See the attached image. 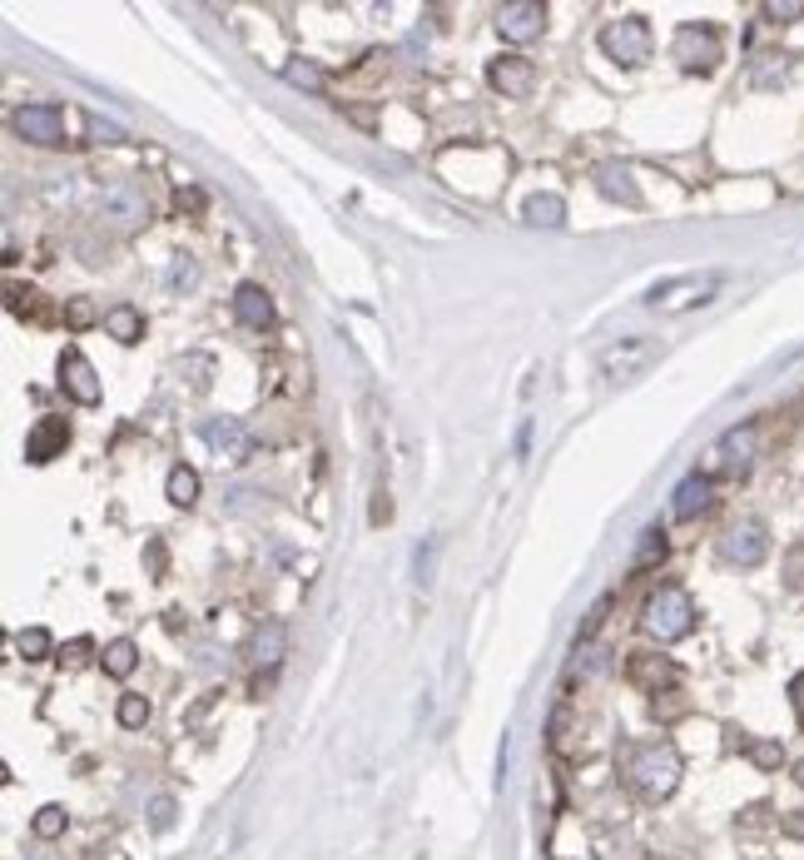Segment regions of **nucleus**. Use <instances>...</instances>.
<instances>
[{
    "label": "nucleus",
    "mask_w": 804,
    "mask_h": 860,
    "mask_svg": "<svg viewBox=\"0 0 804 860\" xmlns=\"http://www.w3.org/2000/svg\"><path fill=\"white\" fill-rule=\"evenodd\" d=\"M680 751L671 746V741H645V746H631V756H625V776H631V786L641 790L645 800H665L675 786H680Z\"/></svg>",
    "instance_id": "1"
},
{
    "label": "nucleus",
    "mask_w": 804,
    "mask_h": 860,
    "mask_svg": "<svg viewBox=\"0 0 804 860\" xmlns=\"http://www.w3.org/2000/svg\"><path fill=\"white\" fill-rule=\"evenodd\" d=\"M641 627L655 641H680L695 627V602L685 587H655L641 607Z\"/></svg>",
    "instance_id": "2"
},
{
    "label": "nucleus",
    "mask_w": 804,
    "mask_h": 860,
    "mask_svg": "<svg viewBox=\"0 0 804 860\" xmlns=\"http://www.w3.org/2000/svg\"><path fill=\"white\" fill-rule=\"evenodd\" d=\"M720 294V274H685V279H665L651 289V309L655 314H685L700 309Z\"/></svg>",
    "instance_id": "3"
},
{
    "label": "nucleus",
    "mask_w": 804,
    "mask_h": 860,
    "mask_svg": "<svg viewBox=\"0 0 804 860\" xmlns=\"http://www.w3.org/2000/svg\"><path fill=\"white\" fill-rule=\"evenodd\" d=\"M651 25H645V15H621V21H611L601 31V51L611 55L615 65H645L651 61Z\"/></svg>",
    "instance_id": "4"
},
{
    "label": "nucleus",
    "mask_w": 804,
    "mask_h": 860,
    "mask_svg": "<svg viewBox=\"0 0 804 860\" xmlns=\"http://www.w3.org/2000/svg\"><path fill=\"white\" fill-rule=\"evenodd\" d=\"M10 125H15L20 140L40 145V150H55V145H65V115H60L55 105H20V110L10 115Z\"/></svg>",
    "instance_id": "5"
},
{
    "label": "nucleus",
    "mask_w": 804,
    "mask_h": 860,
    "mask_svg": "<svg viewBox=\"0 0 804 860\" xmlns=\"http://www.w3.org/2000/svg\"><path fill=\"white\" fill-rule=\"evenodd\" d=\"M655 353H661L655 339H621L601 353V373L611 383H631V379H641V369H651Z\"/></svg>",
    "instance_id": "6"
},
{
    "label": "nucleus",
    "mask_w": 804,
    "mask_h": 860,
    "mask_svg": "<svg viewBox=\"0 0 804 860\" xmlns=\"http://www.w3.org/2000/svg\"><path fill=\"white\" fill-rule=\"evenodd\" d=\"M750 463H754V428H730L705 453V478H715V473L740 478V473H750Z\"/></svg>",
    "instance_id": "7"
},
{
    "label": "nucleus",
    "mask_w": 804,
    "mask_h": 860,
    "mask_svg": "<svg viewBox=\"0 0 804 860\" xmlns=\"http://www.w3.org/2000/svg\"><path fill=\"white\" fill-rule=\"evenodd\" d=\"M671 55L685 65V71H710L720 61V35L710 25H680L671 41Z\"/></svg>",
    "instance_id": "8"
},
{
    "label": "nucleus",
    "mask_w": 804,
    "mask_h": 860,
    "mask_svg": "<svg viewBox=\"0 0 804 860\" xmlns=\"http://www.w3.org/2000/svg\"><path fill=\"white\" fill-rule=\"evenodd\" d=\"M764 552H770V532H764V522H735V528L720 538V558L735 562V567H760Z\"/></svg>",
    "instance_id": "9"
},
{
    "label": "nucleus",
    "mask_w": 804,
    "mask_h": 860,
    "mask_svg": "<svg viewBox=\"0 0 804 860\" xmlns=\"http://www.w3.org/2000/svg\"><path fill=\"white\" fill-rule=\"evenodd\" d=\"M204 443L218 453V463H248L254 458V433H248L238 418H224V413L204 423Z\"/></svg>",
    "instance_id": "10"
},
{
    "label": "nucleus",
    "mask_w": 804,
    "mask_h": 860,
    "mask_svg": "<svg viewBox=\"0 0 804 860\" xmlns=\"http://www.w3.org/2000/svg\"><path fill=\"white\" fill-rule=\"evenodd\" d=\"M542 25H546V6H542V0H506L502 11H496V31H502L512 45L536 41Z\"/></svg>",
    "instance_id": "11"
},
{
    "label": "nucleus",
    "mask_w": 804,
    "mask_h": 860,
    "mask_svg": "<svg viewBox=\"0 0 804 860\" xmlns=\"http://www.w3.org/2000/svg\"><path fill=\"white\" fill-rule=\"evenodd\" d=\"M60 389H65L75 403H85V408H95V403H99V373H95V363H89L79 349L60 353Z\"/></svg>",
    "instance_id": "12"
},
{
    "label": "nucleus",
    "mask_w": 804,
    "mask_h": 860,
    "mask_svg": "<svg viewBox=\"0 0 804 860\" xmlns=\"http://www.w3.org/2000/svg\"><path fill=\"white\" fill-rule=\"evenodd\" d=\"M486 81H492L502 95H512V100H526L532 85H536V65L526 61V55H502V61L486 65Z\"/></svg>",
    "instance_id": "13"
},
{
    "label": "nucleus",
    "mask_w": 804,
    "mask_h": 860,
    "mask_svg": "<svg viewBox=\"0 0 804 860\" xmlns=\"http://www.w3.org/2000/svg\"><path fill=\"white\" fill-rule=\"evenodd\" d=\"M69 443V423L65 418H40L35 428L25 433V463H50L60 458Z\"/></svg>",
    "instance_id": "14"
},
{
    "label": "nucleus",
    "mask_w": 804,
    "mask_h": 860,
    "mask_svg": "<svg viewBox=\"0 0 804 860\" xmlns=\"http://www.w3.org/2000/svg\"><path fill=\"white\" fill-rule=\"evenodd\" d=\"M283 651H288V627H283V622H264V627H254V637H248V661H254V667L274 671L278 661H283Z\"/></svg>",
    "instance_id": "15"
},
{
    "label": "nucleus",
    "mask_w": 804,
    "mask_h": 860,
    "mask_svg": "<svg viewBox=\"0 0 804 860\" xmlns=\"http://www.w3.org/2000/svg\"><path fill=\"white\" fill-rule=\"evenodd\" d=\"M234 319L244 329H268L274 323V299H268L258 284H238L234 289Z\"/></svg>",
    "instance_id": "16"
},
{
    "label": "nucleus",
    "mask_w": 804,
    "mask_h": 860,
    "mask_svg": "<svg viewBox=\"0 0 804 860\" xmlns=\"http://www.w3.org/2000/svg\"><path fill=\"white\" fill-rule=\"evenodd\" d=\"M144 214H149V204H144V190H139V184H115V190L105 194V220L139 224Z\"/></svg>",
    "instance_id": "17"
},
{
    "label": "nucleus",
    "mask_w": 804,
    "mask_h": 860,
    "mask_svg": "<svg viewBox=\"0 0 804 860\" xmlns=\"http://www.w3.org/2000/svg\"><path fill=\"white\" fill-rule=\"evenodd\" d=\"M710 508V478L705 473H690V478L675 488V502H671V512L680 522H690V518H700V512Z\"/></svg>",
    "instance_id": "18"
},
{
    "label": "nucleus",
    "mask_w": 804,
    "mask_h": 860,
    "mask_svg": "<svg viewBox=\"0 0 804 860\" xmlns=\"http://www.w3.org/2000/svg\"><path fill=\"white\" fill-rule=\"evenodd\" d=\"M105 329H109V339H119V343H139L144 339V314H139L135 304H115V309L105 314Z\"/></svg>",
    "instance_id": "19"
},
{
    "label": "nucleus",
    "mask_w": 804,
    "mask_h": 860,
    "mask_svg": "<svg viewBox=\"0 0 804 860\" xmlns=\"http://www.w3.org/2000/svg\"><path fill=\"white\" fill-rule=\"evenodd\" d=\"M596 184H601V194H605V200L641 204V194H635V184H631V170H625V164H601V170H596Z\"/></svg>",
    "instance_id": "20"
},
{
    "label": "nucleus",
    "mask_w": 804,
    "mask_h": 860,
    "mask_svg": "<svg viewBox=\"0 0 804 860\" xmlns=\"http://www.w3.org/2000/svg\"><path fill=\"white\" fill-rule=\"evenodd\" d=\"M526 220H532L536 230H556V224H566V200L561 194H532V200H526Z\"/></svg>",
    "instance_id": "21"
},
{
    "label": "nucleus",
    "mask_w": 804,
    "mask_h": 860,
    "mask_svg": "<svg viewBox=\"0 0 804 860\" xmlns=\"http://www.w3.org/2000/svg\"><path fill=\"white\" fill-rule=\"evenodd\" d=\"M631 677L645 681V687H671V681H680V671H675L671 661H661V657H641V651H635V657H631Z\"/></svg>",
    "instance_id": "22"
},
{
    "label": "nucleus",
    "mask_w": 804,
    "mask_h": 860,
    "mask_svg": "<svg viewBox=\"0 0 804 860\" xmlns=\"http://www.w3.org/2000/svg\"><path fill=\"white\" fill-rule=\"evenodd\" d=\"M164 498L174 502V508H189V502L199 498V473H194V468H184V463H179V468L169 473V482H164Z\"/></svg>",
    "instance_id": "23"
},
{
    "label": "nucleus",
    "mask_w": 804,
    "mask_h": 860,
    "mask_svg": "<svg viewBox=\"0 0 804 860\" xmlns=\"http://www.w3.org/2000/svg\"><path fill=\"white\" fill-rule=\"evenodd\" d=\"M135 667H139V647H135V641H129V637L109 641V647H105V671H109V677L125 681Z\"/></svg>",
    "instance_id": "24"
},
{
    "label": "nucleus",
    "mask_w": 804,
    "mask_h": 860,
    "mask_svg": "<svg viewBox=\"0 0 804 860\" xmlns=\"http://www.w3.org/2000/svg\"><path fill=\"white\" fill-rule=\"evenodd\" d=\"M50 647H55V641H50V631H45V627H25V631L15 637V651H20L25 661H45V657H50Z\"/></svg>",
    "instance_id": "25"
},
{
    "label": "nucleus",
    "mask_w": 804,
    "mask_h": 860,
    "mask_svg": "<svg viewBox=\"0 0 804 860\" xmlns=\"http://www.w3.org/2000/svg\"><path fill=\"white\" fill-rule=\"evenodd\" d=\"M30 830H35L40 840H55L60 830H65V810H60V806H40L35 820H30Z\"/></svg>",
    "instance_id": "26"
},
{
    "label": "nucleus",
    "mask_w": 804,
    "mask_h": 860,
    "mask_svg": "<svg viewBox=\"0 0 804 860\" xmlns=\"http://www.w3.org/2000/svg\"><path fill=\"white\" fill-rule=\"evenodd\" d=\"M661 558H665V532L651 528V532H645V542H641V552L631 558V567H651V562H661Z\"/></svg>",
    "instance_id": "27"
},
{
    "label": "nucleus",
    "mask_w": 804,
    "mask_h": 860,
    "mask_svg": "<svg viewBox=\"0 0 804 860\" xmlns=\"http://www.w3.org/2000/svg\"><path fill=\"white\" fill-rule=\"evenodd\" d=\"M85 125H89V140H95V145H125L129 140V135L119 130L115 120H99V115H89Z\"/></svg>",
    "instance_id": "28"
},
{
    "label": "nucleus",
    "mask_w": 804,
    "mask_h": 860,
    "mask_svg": "<svg viewBox=\"0 0 804 860\" xmlns=\"http://www.w3.org/2000/svg\"><path fill=\"white\" fill-rule=\"evenodd\" d=\"M144 721H149V701L144 697H125V701H119V726L135 731V726H144Z\"/></svg>",
    "instance_id": "29"
},
{
    "label": "nucleus",
    "mask_w": 804,
    "mask_h": 860,
    "mask_svg": "<svg viewBox=\"0 0 804 860\" xmlns=\"http://www.w3.org/2000/svg\"><path fill=\"white\" fill-rule=\"evenodd\" d=\"M288 81L303 85V91H318V85H323V71H318V65H308V61H293V65H288Z\"/></svg>",
    "instance_id": "30"
},
{
    "label": "nucleus",
    "mask_w": 804,
    "mask_h": 860,
    "mask_svg": "<svg viewBox=\"0 0 804 860\" xmlns=\"http://www.w3.org/2000/svg\"><path fill=\"white\" fill-rule=\"evenodd\" d=\"M784 577H790L794 592H804V542L790 548V558H784Z\"/></svg>",
    "instance_id": "31"
},
{
    "label": "nucleus",
    "mask_w": 804,
    "mask_h": 860,
    "mask_svg": "<svg viewBox=\"0 0 804 860\" xmlns=\"http://www.w3.org/2000/svg\"><path fill=\"white\" fill-rule=\"evenodd\" d=\"M764 15H770V21H800V15H804V0H770V6H764Z\"/></svg>",
    "instance_id": "32"
},
{
    "label": "nucleus",
    "mask_w": 804,
    "mask_h": 860,
    "mask_svg": "<svg viewBox=\"0 0 804 860\" xmlns=\"http://www.w3.org/2000/svg\"><path fill=\"white\" fill-rule=\"evenodd\" d=\"M194 284H199V269L189 259H179L174 269H169V289H194Z\"/></svg>",
    "instance_id": "33"
},
{
    "label": "nucleus",
    "mask_w": 804,
    "mask_h": 860,
    "mask_svg": "<svg viewBox=\"0 0 804 860\" xmlns=\"http://www.w3.org/2000/svg\"><path fill=\"white\" fill-rule=\"evenodd\" d=\"M750 756L760 761V766H780L784 751H780V741H760V746H750Z\"/></svg>",
    "instance_id": "34"
},
{
    "label": "nucleus",
    "mask_w": 804,
    "mask_h": 860,
    "mask_svg": "<svg viewBox=\"0 0 804 860\" xmlns=\"http://www.w3.org/2000/svg\"><path fill=\"white\" fill-rule=\"evenodd\" d=\"M169 820H174V800L159 796L154 800V830H169Z\"/></svg>",
    "instance_id": "35"
},
{
    "label": "nucleus",
    "mask_w": 804,
    "mask_h": 860,
    "mask_svg": "<svg viewBox=\"0 0 804 860\" xmlns=\"http://www.w3.org/2000/svg\"><path fill=\"white\" fill-rule=\"evenodd\" d=\"M69 323H75V329H89V323H95V309H89V304H69Z\"/></svg>",
    "instance_id": "36"
},
{
    "label": "nucleus",
    "mask_w": 804,
    "mask_h": 860,
    "mask_svg": "<svg viewBox=\"0 0 804 860\" xmlns=\"http://www.w3.org/2000/svg\"><path fill=\"white\" fill-rule=\"evenodd\" d=\"M89 651H95V641H89V637H75V641L65 647V661H79V657H89Z\"/></svg>",
    "instance_id": "37"
},
{
    "label": "nucleus",
    "mask_w": 804,
    "mask_h": 860,
    "mask_svg": "<svg viewBox=\"0 0 804 860\" xmlns=\"http://www.w3.org/2000/svg\"><path fill=\"white\" fill-rule=\"evenodd\" d=\"M790 697H794V711H800V721H804V671L790 681Z\"/></svg>",
    "instance_id": "38"
},
{
    "label": "nucleus",
    "mask_w": 804,
    "mask_h": 860,
    "mask_svg": "<svg viewBox=\"0 0 804 860\" xmlns=\"http://www.w3.org/2000/svg\"><path fill=\"white\" fill-rule=\"evenodd\" d=\"M784 830H790V836H804V816H794V820H784Z\"/></svg>",
    "instance_id": "39"
},
{
    "label": "nucleus",
    "mask_w": 804,
    "mask_h": 860,
    "mask_svg": "<svg viewBox=\"0 0 804 860\" xmlns=\"http://www.w3.org/2000/svg\"><path fill=\"white\" fill-rule=\"evenodd\" d=\"M794 781H800V786H804V761H800V766H794Z\"/></svg>",
    "instance_id": "40"
},
{
    "label": "nucleus",
    "mask_w": 804,
    "mask_h": 860,
    "mask_svg": "<svg viewBox=\"0 0 804 860\" xmlns=\"http://www.w3.org/2000/svg\"><path fill=\"white\" fill-rule=\"evenodd\" d=\"M25 860H50V856H25Z\"/></svg>",
    "instance_id": "41"
}]
</instances>
